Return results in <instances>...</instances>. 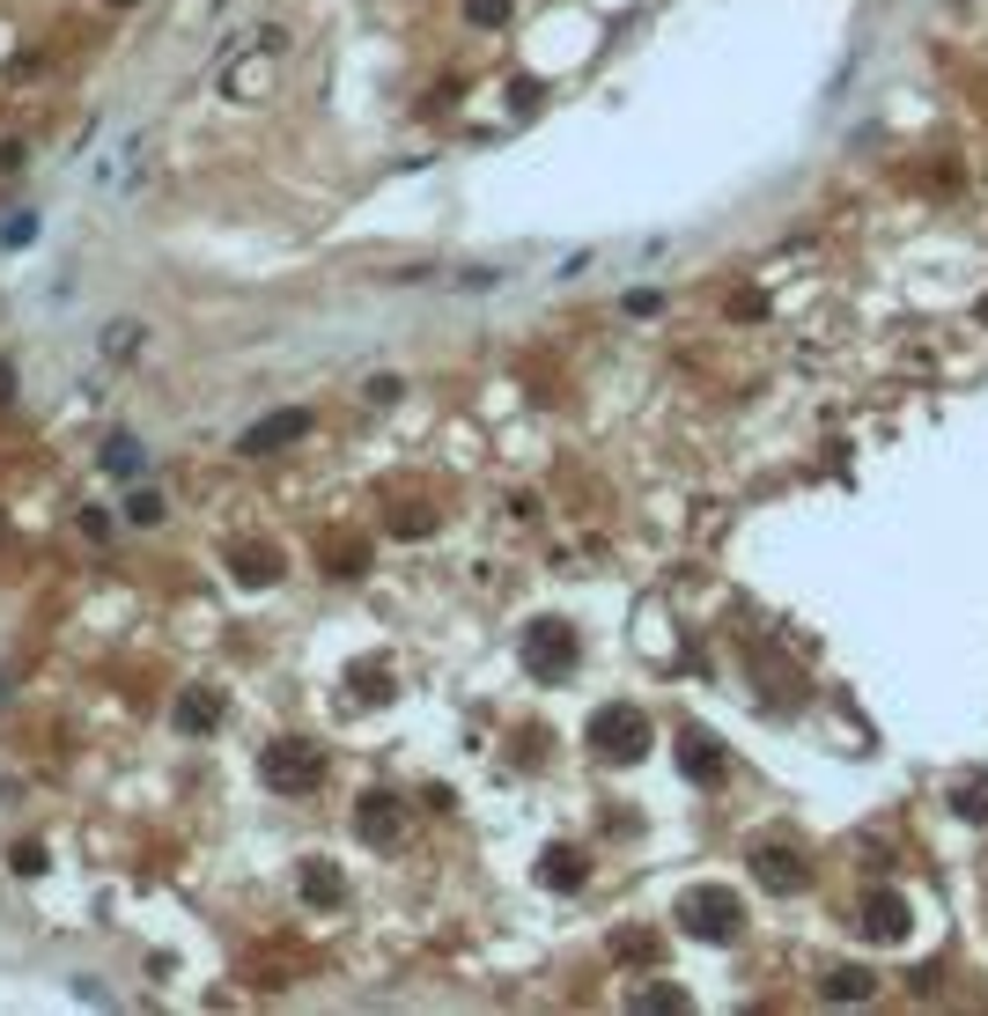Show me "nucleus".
<instances>
[{
    "label": "nucleus",
    "instance_id": "nucleus-1",
    "mask_svg": "<svg viewBox=\"0 0 988 1016\" xmlns=\"http://www.w3.org/2000/svg\"><path fill=\"white\" fill-rule=\"evenodd\" d=\"M259 781H266L273 796H310L325 781V751L303 744V737H281V744L259 751Z\"/></svg>",
    "mask_w": 988,
    "mask_h": 1016
},
{
    "label": "nucleus",
    "instance_id": "nucleus-2",
    "mask_svg": "<svg viewBox=\"0 0 988 1016\" xmlns=\"http://www.w3.org/2000/svg\"><path fill=\"white\" fill-rule=\"evenodd\" d=\"M738 892H723V884H693L687 898H679V928L687 936H701V943H723L731 928H738Z\"/></svg>",
    "mask_w": 988,
    "mask_h": 1016
},
{
    "label": "nucleus",
    "instance_id": "nucleus-3",
    "mask_svg": "<svg viewBox=\"0 0 988 1016\" xmlns=\"http://www.w3.org/2000/svg\"><path fill=\"white\" fill-rule=\"evenodd\" d=\"M591 744L605 751V759H643L649 751V722H643V707H597L591 715Z\"/></svg>",
    "mask_w": 988,
    "mask_h": 1016
},
{
    "label": "nucleus",
    "instance_id": "nucleus-4",
    "mask_svg": "<svg viewBox=\"0 0 988 1016\" xmlns=\"http://www.w3.org/2000/svg\"><path fill=\"white\" fill-rule=\"evenodd\" d=\"M524 671H531V677H569L575 671V633L561 627V619L524 627Z\"/></svg>",
    "mask_w": 988,
    "mask_h": 1016
},
{
    "label": "nucleus",
    "instance_id": "nucleus-5",
    "mask_svg": "<svg viewBox=\"0 0 988 1016\" xmlns=\"http://www.w3.org/2000/svg\"><path fill=\"white\" fill-rule=\"evenodd\" d=\"M303 435H310V412L288 406V412H266V420H251L244 435H237V450H244V457H273V450H288V442H303Z\"/></svg>",
    "mask_w": 988,
    "mask_h": 1016
},
{
    "label": "nucleus",
    "instance_id": "nucleus-6",
    "mask_svg": "<svg viewBox=\"0 0 988 1016\" xmlns=\"http://www.w3.org/2000/svg\"><path fill=\"white\" fill-rule=\"evenodd\" d=\"M229 575L244 582V589H273V582H281V553H273V545H237V553H229Z\"/></svg>",
    "mask_w": 988,
    "mask_h": 1016
},
{
    "label": "nucleus",
    "instance_id": "nucleus-7",
    "mask_svg": "<svg viewBox=\"0 0 988 1016\" xmlns=\"http://www.w3.org/2000/svg\"><path fill=\"white\" fill-rule=\"evenodd\" d=\"M354 825H362V840L392 847V840H398V796H384V788H370V796H362V810H354Z\"/></svg>",
    "mask_w": 988,
    "mask_h": 1016
},
{
    "label": "nucleus",
    "instance_id": "nucleus-8",
    "mask_svg": "<svg viewBox=\"0 0 988 1016\" xmlns=\"http://www.w3.org/2000/svg\"><path fill=\"white\" fill-rule=\"evenodd\" d=\"M97 464L111 472V479H141V472H149V442L141 435H103Z\"/></svg>",
    "mask_w": 988,
    "mask_h": 1016
},
{
    "label": "nucleus",
    "instance_id": "nucleus-9",
    "mask_svg": "<svg viewBox=\"0 0 988 1016\" xmlns=\"http://www.w3.org/2000/svg\"><path fill=\"white\" fill-rule=\"evenodd\" d=\"M753 876H760L767 892H797V884H804V870H797L790 847H760V854H753Z\"/></svg>",
    "mask_w": 988,
    "mask_h": 1016
},
{
    "label": "nucleus",
    "instance_id": "nucleus-10",
    "mask_svg": "<svg viewBox=\"0 0 988 1016\" xmlns=\"http://www.w3.org/2000/svg\"><path fill=\"white\" fill-rule=\"evenodd\" d=\"M141 346H149V324H133V317H111V324H103V339H97L103 362H133Z\"/></svg>",
    "mask_w": 988,
    "mask_h": 1016
},
{
    "label": "nucleus",
    "instance_id": "nucleus-11",
    "mask_svg": "<svg viewBox=\"0 0 988 1016\" xmlns=\"http://www.w3.org/2000/svg\"><path fill=\"white\" fill-rule=\"evenodd\" d=\"M222 715H229L222 693H207V685H199V693H177V729H215Z\"/></svg>",
    "mask_w": 988,
    "mask_h": 1016
},
{
    "label": "nucleus",
    "instance_id": "nucleus-12",
    "mask_svg": "<svg viewBox=\"0 0 988 1016\" xmlns=\"http://www.w3.org/2000/svg\"><path fill=\"white\" fill-rule=\"evenodd\" d=\"M679 766H687L693 781H723V751L709 744L701 729H693V737H679Z\"/></svg>",
    "mask_w": 988,
    "mask_h": 1016
},
{
    "label": "nucleus",
    "instance_id": "nucleus-13",
    "mask_svg": "<svg viewBox=\"0 0 988 1016\" xmlns=\"http://www.w3.org/2000/svg\"><path fill=\"white\" fill-rule=\"evenodd\" d=\"M303 898H310V906H340V898H347V876L332 870V862H310V870H303Z\"/></svg>",
    "mask_w": 988,
    "mask_h": 1016
},
{
    "label": "nucleus",
    "instance_id": "nucleus-14",
    "mask_svg": "<svg viewBox=\"0 0 988 1016\" xmlns=\"http://www.w3.org/2000/svg\"><path fill=\"white\" fill-rule=\"evenodd\" d=\"M163 516H171V501H163L155 486H133V494H125V523H133V531H155Z\"/></svg>",
    "mask_w": 988,
    "mask_h": 1016
},
{
    "label": "nucleus",
    "instance_id": "nucleus-15",
    "mask_svg": "<svg viewBox=\"0 0 988 1016\" xmlns=\"http://www.w3.org/2000/svg\"><path fill=\"white\" fill-rule=\"evenodd\" d=\"M864 920H870V936H900V928H908V898L878 892V898L864 906Z\"/></svg>",
    "mask_w": 988,
    "mask_h": 1016
},
{
    "label": "nucleus",
    "instance_id": "nucleus-16",
    "mask_svg": "<svg viewBox=\"0 0 988 1016\" xmlns=\"http://www.w3.org/2000/svg\"><path fill=\"white\" fill-rule=\"evenodd\" d=\"M539 876L553 884V892H575V884H583V854H575V847H553Z\"/></svg>",
    "mask_w": 988,
    "mask_h": 1016
},
{
    "label": "nucleus",
    "instance_id": "nucleus-17",
    "mask_svg": "<svg viewBox=\"0 0 988 1016\" xmlns=\"http://www.w3.org/2000/svg\"><path fill=\"white\" fill-rule=\"evenodd\" d=\"M870 987H878V972H856V965L826 972V1002H856V994H870Z\"/></svg>",
    "mask_w": 988,
    "mask_h": 1016
},
{
    "label": "nucleus",
    "instance_id": "nucleus-18",
    "mask_svg": "<svg viewBox=\"0 0 988 1016\" xmlns=\"http://www.w3.org/2000/svg\"><path fill=\"white\" fill-rule=\"evenodd\" d=\"M465 23L472 30H502L509 23V0H465Z\"/></svg>",
    "mask_w": 988,
    "mask_h": 1016
},
{
    "label": "nucleus",
    "instance_id": "nucleus-19",
    "mask_svg": "<svg viewBox=\"0 0 988 1016\" xmlns=\"http://www.w3.org/2000/svg\"><path fill=\"white\" fill-rule=\"evenodd\" d=\"M8 870H15V876H37V870H45V847H37V840H15V847H8Z\"/></svg>",
    "mask_w": 988,
    "mask_h": 1016
},
{
    "label": "nucleus",
    "instance_id": "nucleus-20",
    "mask_svg": "<svg viewBox=\"0 0 988 1016\" xmlns=\"http://www.w3.org/2000/svg\"><path fill=\"white\" fill-rule=\"evenodd\" d=\"M0 243H37V214H8L0 221Z\"/></svg>",
    "mask_w": 988,
    "mask_h": 1016
},
{
    "label": "nucleus",
    "instance_id": "nucleus-21",
    "mask_svg": "<svg viewBox=\"0 0 988 1016\" xmlns=\"http://www.w3.org/2000/svg\"><path fill=\"white\" fill-rule=\"evenodd\" d=\"M635 1009H679V994H671V987H643V994H635Z\"/></svg>",
    "mask_w": 988,
    "mask_h": 1016
},
{
    "label": "nucleus",
    "instance_id": "nucleus-22",
    "mask_svg": "<svg viewBox=\"0 0 988 1016\" xmlns=\"http://www.w3.org/2000/svg\"><path fill=\"white\" fill-rule=\"evenodd\" d=\"M398 390H406V384H398V376H370V406H392Z\"/></svg>",
    "mask_w": 988,
    "mask_h": 1016
},
{
    "label": "nucleus",
    "instance_id": "nucleus-23",
    "mask_svg": "<svg viewBox=\"0 0 988 1016\" xmlns=\"http://www.w3.org/2000/svg\"><path fill=\"white\" fill-rule=\"evenodd\" d=\"M0 398H15V368L0 362Z\"/></svg>",
    "mask_w": 988,
    "mask_h": 1016
}]
</instances>
